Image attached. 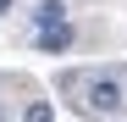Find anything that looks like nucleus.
Masks as SVG:
<instances>
[{"instance_id":"f257e3e1","label":"nucleus","mask_w":127,"mask_h":122,"mask_svg":"<svg viewBox=\"0 0 127 122\" xmlns=\"http://www.w3.org/2000/svg\"><path fill=\"white\" fill-rule=\"evenodd\" d=\"M127 106V100H122V83H116V78H94V83H89V100H83V111H105V117H116Z\"/></svg>"},{"instance_id":"20e7f679","label":"nucleus","mask_w":127,"mask_h":122,"mask_svg":"<svg viewBox=\"0 0 127 122\" xmlns=\"http://www.w3.org/2000/svg\"><path fill=\"white\" fill-rule=\"evenodd\" d=\"M22 122H55V111H50V100H33V106L22 111Z\"/></svg>"},{"instance_id":"7ed1b4c3","label":"nucleus","mask_w":127,"mask_h":122,"mask_svg":"<svg viewBox=\"0 0 127 122\" xmlns=\"http://www.w3.org/2000/svg\"><path fill=\"white\" fill-rule=\"evenodd\" d=\"M72 22H61V28H44V33H39V50H44V56H61V50H72Z\"/></svg>"},{"instance_id":"423d86ee","label":"nucleus","mask_w":127,"mask_h":122,"mask_svg":"<svg viewBox=\"0 0 127 122\" xmlns=\"http://www.w3.org/2000/svg\"><path fill=\"white\" fill-rule=\"evenodd\" d=\"M0 122H6V106H0Z\"/></svg>"},{"instance_id":"f03ea898","label":"nucleus","mask_w":127,"mask_h":122,"mask_svg":"<svg viewBox=\"0 0 127 122\" xmlns=\"http://www.w3.org/2000/svg\"><path fill=\"white\" fill-rule=\"evenodd\" d=\"M61 22H66V0H39V6H33V28L39 33H44V28H61Z\"/></svg>"},{"instance_id":"39448f33","label":"nucleus","mask_w":127,"mask_h":122,"mask_svg":"<svg viewBox=\"0 0 127 122\" xmlns=\"http://www.w3.org/2000/svg\"><path fill=\"white\" fill-rule=\"evenodd\" d=\"M11 6H17V0H0V17H6V11H11Z\"/></svg>"}]
</instances>
